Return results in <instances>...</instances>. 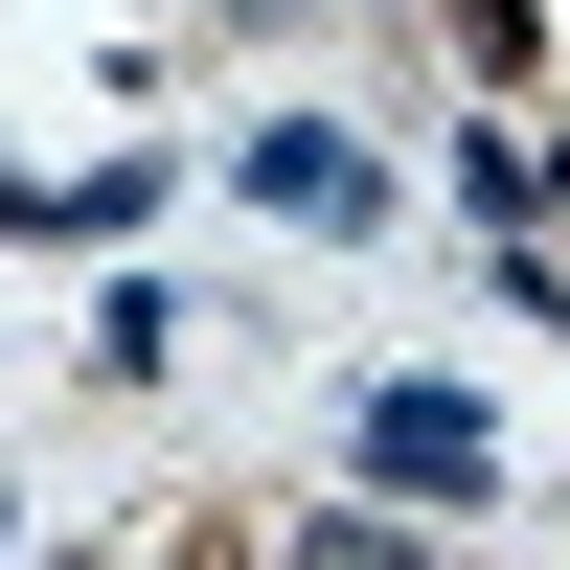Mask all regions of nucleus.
<instances>
[{"label":"nucleus","instance_id":"f257e3e1","mask_svg":"<svg viewBox=\"0 0 570 570\" xmlns=\"http://www.w3.org/2000/svg\"><path fill=\"white\" fill-rule=\"evenodd\" d=\"M365 456H389V480H434V502H480V480H502V434H480L456 389H365Z\"/></svg>","mask_w":570,"mask_h":570}]
</instances>
